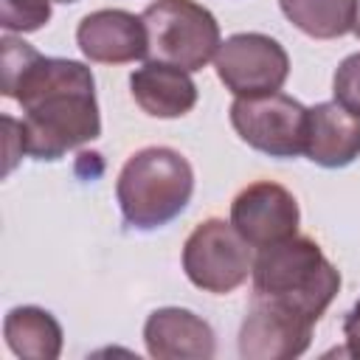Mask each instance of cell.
I'll list each match as a JSON object with an SVG mask.
<instances>
[{
  "mask_svg": "<svg viewBox=\"0 0 360 360\" xmlns=\"http://www.w3.org/2000/svg\"><path fill=\"white\" fill-rule=\"evenodd\" d=\"M3 96L22 107V146L37 160H59L101 135L96 79L84 62L42 56L28 42L6 34Z\"/></svg>",
  "mask_w": 360,
  "mask_h": 360,
  "instance_id": "obj_1",
  "label": "cell"
},
{
  "mask_svg": "<svg viewBox=\"0 0 360 360\" xmlns=\"http://www.w3.org/2000/svg\"><path fill=\"white\" fill-rule=\"evenodd\" d=\"M253 298L318 323L340 290L338 267L323 256L315 239L290 236L262 248L253 259Z\"/></svg>",
  "mask_w": 360,
  "mask_h": 360,
  "instance_id": "obj_2",
  "label": "cell"
},
{
  "mask_svg": "<svg viewBox=\"0 0 360 360\" xmlns=\"http://www.w3.org/2000/svg\"><path fill=\"white\" fill-rule=\"evenodd\" d=\"M194 194L191 163L169 146H146L124 163L115 200L121 217L135 231H158L177 219Z\"/></svg>",
  "mask_w": 360,
  "mask_h": 360,
  "instance_id": "obj_3",
  "label": "cell"
},
{
  "mask_svg": "<svg viewBox=\"0 0 360 360\" xmlns=\"http://www.w3.org/2000/svg\"><path fill=\"white\" fill-rule=\"evenodd\" d=\"M149 34V53L158 62L202 70L219 51L217 17L194 0H155L141 14Z\"/></svg>",
  "mask_w": 360,
  "mask_h": 360,
  "instance_id": "obj_4",
  "label": "cell"
},
{
  "mask_svg": "<svg viewBox=\"0 0 360 360\" xmlns=\"http://www.w3.org/2000/svg\"><path fill=\"white\" fill-rule=\"evenodd\" d=\"M183 270L188 281L205 292H233L253 270L250 245L231 222L211 217L188 233L183 245Z\"/></svg>",
  "mask_w": 360,
  "mask_h": 360,
  "instance_id": "obj_5",
  "label": "cell"
},
{
  "mask_svg": "<svg viewBox=\"0 0 360 360\" xmlns=\"http://www.w3.org/2000/svg\"><path fill=\"white\" fill-rule=\"evenodd\" d=\"M231 127L256 152L295 158L307 141V107L284 93L236 98L231 104Z\"/></svg>",
  "mask_w": 360,
  "mask_h": 360,
  "instance_id": "obj_6",
  "label": "cell"
},
{
  "mask_svg": "<svg viewBox=\"0 0 360 360\" xmlns=\"http://www.w3.org/2000/svg\"><path fill=\"white\" fill-rule=\"evenodd\" d=\"M214 68L225 90L236 98L278 93L290 76V56L284 45L267 34H233L228 37L217 56Z\"/></svg>",
  "mask_w": 360,
  "mask_h": 360,
  "instance_id": "obj_7",
  "label": "cell"
},
{
  "mask_svg": "<svg viewBox=\"0 0 360 360\" xmlns=\"http://www.w3.org/2000/svg\"><path fill=\"white\" fill-rule=\"evenodd\" d=\"M301 211L292 191L273 180L245 186L231 202V225L250 248H270L298 233Z\"/></svg>",
  "mask_w": 360,
  "mask_h": 360,
  "instance_id": "obj_8",
  "label": "cell"
},
{
  "mask_svg": "<svg viewBox=\"0 0 360 360\" xmlns=\"http://www.w3.org/2000/svg\"><path fill=\"white\" fill-rule=\"evenodd\" d=\"M312 326L295 312L250 298L239 326V354L245 360H290L301 357L312 343Z\"/></svg>",
  "mask_w": 360,
  "mask_h": 360,
  "instance_id": "obj_9",
  "label": "cell"
},
{
  "mask_svg": "<svg viewBox=\"0 0 360 360\" xmlns=\"http://www.w3.org/2000/svg\"><path fill=\"white\" fill-rule=\"evenodd\" d=\"M76 45L84 59L98 65H127L149 56V34L143 20L124 8L90 11L76 28Z\"/></svg>",
  "mask_w": 360,
  "mask_h": 360,
  "instance_id": "obj_10",
  "label": "cell"
},
{
  "mask_svg": "<svg viewBox=\"0 0 360 360\" xmlns=\"http://www.w3.org/2000/svg\"><path fill=\"white\" fill-rule=\"evenodd\" d=\"M143 343L158 360H208L217 354L211 323L180 307L155 309L143 323Z\"/></svg>",
  "mask_w": 360,
  "mask_h": 360,
  "instance_id": "obj_11",
  "label": "cell"
},
{
  "mask_svg": "<svg viewBox=\"0 0 360 360\" xmlns=\"http://www.w3.org/2000/svg\"><path fill=\"white\" fill-rule=\"evenodd\" d=\"M304 155L323 169H343L360 158V115L338 101H321L307 110Z\"/></svg>",
  "mask_w": 360,
  "mask_h": 360,
  "instance_id": "obj_12",
  "label": "cell"
},
{
  "mask_svg": "<svg viewBox=\"0 0 360 360\" xmlns=\"http://www.w3.org/2000/svg\"><path fill=\"white\" fill-rule=\"evenodd\" d=\"M135 104L152 118H180L197 104V84L188 70L149 59L129 76Z\"/></svg>",
  "mask_w": 360,
  "mask_h": 360,
  "instance_id": "obj_13",
  "label": "cell"
},
{
  "mask_svg": "<svg viewBox=\"0 0 360 360\" xmlns=\"http://www.w3.org/2000/svg\"><path fill=\"white\" fill-rule=\"evenodd\" d=\"M3 338L11 354L28 360H56L62 354V326L59 321L34 304L8 309L3 321Z\"/></svg>",
  "mask_w": 360,
  "mask_h": 360,
  "instance_id": "obj_14",
  "label": "cell"
},
{
  "mask_svg": "<svg viewBox=\"0 0 360 360\" xmlns=\"http://www.w3.org/2000/svg\"><path fill=\"white\" fill-rule=\"evenodd\" d=\"M284 17L312 39H338L354 25L357 0H278Z\"/></svg>",
  "mask_w": 360,
  "mask_h": 360,
  "instance_id": "obj_15",
  "label": "cell"
},
{
  "mask_svg": "<svg viewBox=\"0 0 360 360\" xmlns=\"http://www.w3.org/2000/svg\"><path fill=\"white\" fill-rule=\"evenodd\" d=\"M51 20V0H0V25L8 34L39 31Z\"/></svg>",
  "mask_w": 360,
  "mask_h": 360,
  "instance_id": "obj_16",
  "label": "cell"
},
{
  "mask_svg": "<svg viewBox=\"0 0 360 360\" xmlns=\"http://www.w3.org/2000/svg\"><path fill=\"white\" fill-rule=\"evenodd\" d=\"M332 93H335L338 104H343L346 110L360 115V51L346 56L338 65V70L332 76Z\"/></svg>",
  "mask_w": 360,
  "mask_h": 360,
  "instance_id": "obj_17",
  "label": "cell"
},
{
  "mask_svg": "<svg viewBox=\"0 0 360 360\" xmlns=\"http://www.w3.org/2000/svg\"><path fill=\"white\" fill-rule=\"evenodd\" d=\"M343 338H346V349L340 354L360 357V298L343 318Z\"/></svg>",
  "mask_w": 360,
  "mask_h": 360,
  "instance_id": "obj_18",
  "label": "cell"
},
{
  "mask_svg": "<svg viewBox=\"0 0 360 360\" xmlns=\"http://www.w3.org/2000/svg\"><path fill=\"white\" fill-rule=\"evenodd\" d=\"M352 31H354L357 39H360V0H357V6H354V25H352Z\"/></svg>",
  "mask_w": 360,
  "mask_h": 360,
  "instance_id": "obj_19",
  "label": "cell"
},
{
  "mask_svg": "<svg viewBox=\"0 0 360 360\" xmlns=\"http://www.w3.org/2000/svg\"><path fill=\"white\" fill-rule=\"evenodd\" d=\"M56 3H79V0H56Z\"/></svg>",
  "mask_w": 360,
  "mask_h": 360,
  "instance_id": "obj_20",
  "label": "cell"
}]
</instances>
